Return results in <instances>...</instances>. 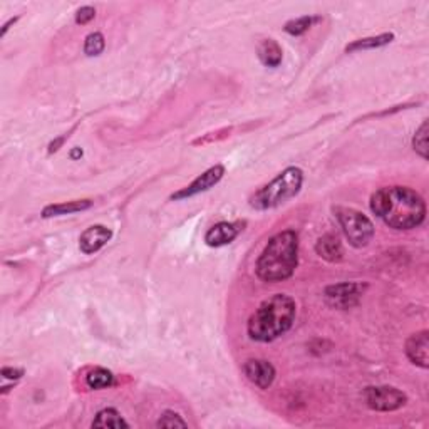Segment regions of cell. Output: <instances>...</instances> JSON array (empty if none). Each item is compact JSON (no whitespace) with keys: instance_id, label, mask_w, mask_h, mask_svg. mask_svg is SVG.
<instances>
[{"instance_id":"cell-1","label":"cell","mask_w":429,"mask_h":429,"mask_svg":"<svg viewBox=\"0 0 429 429\" xmlns=\"http://www.w3.org/2000/svg\"><path fill=\"white\" fill-rule=\"evenodd\" d=\"M371 210L394 230H412L426 218L423 196L407 186H386L371 196Z\"/></svg>"},{"instance_id":"cell-2","label":"cell","mask_w":429,"mask_h":429,"mask_svg":"<svg viewBox=\"0 0 429 429\" xmlns=\"http://www.w3.org/2000/svg\"><path fill=\"white\" fill-rule=\"evenodd\" d=\"M297 305L292 297L275 293L264 300L248 321V336L257 342H272L292 327L296 321Z\"/></svg>"},{"instance_id":"cell-3","label":"cell","mask_w":429,"mask_h":429,"mask_svg":"<svg viewBox=\"0 0 429 429\" xmlns=\"http://www.w3.org/2000/svg\"><path fill=\"white\" fill-rule=\"evenodd\" d=\"M299 264V236L285 230L272 236L257 260V275L264 282H284L292 277Z\"/></svg>"},{"instance_id":"cell-4","label":"cell","mask_w":429,"mask_h":429,"mask_svg":"<svg viewBox=\"0 0 429 429\" xmlns=\"http://www.w3.org/2000/svg\"><path fill=\"white\" fill-rule=\"evenodd\" d=\"M302 183H304V171L297 166H290L252 196L250 207L255 210H270V208L284 205L285 202L299 193Z\"/></svg>"},{"instance_id":"cell-5","label":"cell","mask_w":429,"mask_h":429,"mask_svg":"<svg viewBox=\"0 0 429 429\" xmlns=\"http://www.w3.org/2000/svg\"><path fill=\"white\" fill-rule=\"evenodd\" d=\"M334 213H336L337 222L341 223L346 238L353 247L362 248L373 240L374 225L364 213L347 207H336Z\"/></svg>"},{"instance_id":"cell-6","label":"cell","mask_w":429,"mask_h":429,"mask_svg":"<svg viewBox=\"0 0 429 429\" xmlns=\"http://www.w3.org/2000/svg\"><path fill=\"white\" fill-rule=\"evenodd\" d=\"M366 404L374 411L389 412L403 407L407 403V396L403 391L391 386H369L364 391Z\"/></svg>"},{"instance_id":"cell-7","label":"cell","mask_w":429,"mask_h":429,"mask_svg":"<svg viewBox=\"0 0 429 429\" xmlns=\"http://www.w3.org/2000/svg\"><path fill=\"white\" fill-rule=\"evenodd\" d=\"M364 290L366 285L357 284V282H342V284L329 285V287L325 289L324 296L330 307L347 310L359 304Z\"/></svg>"},{"instance_id":"cell-8","label":"cell","mask_w":429,"mask_h":429,"mask_svg":"<svg viewBox=\"0 0 429 429\" xmlns=\"http://www.w3.org/2000/svg\"><path fill=\"white\" fill-rule=\"evenodd\" d=\"M243 373L252 384L260 389H268L275 381V367L264 359H248L243 364Z\"/></svg>"},{"instance_id":"cell-9","label":"cell","mask_w":429,"mask_h":429,"mask_svg":"<svg viewBox=\"0 0 429 429\" xmlns=\"http://www.w3.org/2000/svg\"><path fill=\"white\" fill-rule=\"evenodd\" d=\"M223 175H225V168L222 165L211 166L210 170L205 171V173L200 175V177L191 183V185L183 188V190L178 191V193L171 195V198L183 200V198H190V196H195L198 193H203V191H208L210 188H213L216 183L223 178Z\"/></svg>"},{"instance_id":"cell-10","label":"cell","mask_w":429,"mask_h":429,"mask_svg":"<svg viewBox=\"0 0 429 429\" xmlns=\"http://www.w3.org/2000/svg\"><path fill=\"white\" fill-rule=\"evenodd\" d=\"M111 238L113 232L108 227H104V225H92L81 235L79 248L86 255H92V253L99 252Z\"/></svg>"},{"instance_id":"cell-11","label":"cell","mask_w":429,"mask_h":429,"mask_svg":"<svg viewBox=\"0 0 429 429\" xmlns=\"http://www.w3.org/2000/svg\"><path fill=\"white\" fill-rule=\"evenodd\" d=\"M406 354L412 364L428 369L429 367V336L428 330L412 334L406 342Z\"/></svg>"},{"instance_id":"cell-12","label":"cell","mask_w":429,"mask_h":429,"mask_svg":"<svg viewBox=\"0 0 429 429\" xmlns=\"http://www.w3.org/2000/svg\"><path fill=\"white\" fill-rule=\"evenodd\" d=\"M242 227H243V223H240V222L216 223L207 232L205 242L208 247H215V248L223 247V245L234 242L236 236H238L240 232H242Z\"/></svg>"},{"instance_id":"cell-13","label":"cell","mask_w":429,"mask_h":429,"mask_svg":"<svg viewBox=\"0 0 429 429\" xmlns=\"http://www.w3.org/2000/svg\"><path fill=\"white\" fill-rule=\"evenodd\" d=\"M316 252L317 255H321L322 259L327 261H341L344 257V250H342V243L339 242L336 235H324L317 240L316 243Z\"/></svg>"},{"instance_id":"cell-14","label":"cell","mask_w":429,"mask_h":429,"mask_svg":"<svg viewBox=\"0 0 429 429\" xmlns=\"http://www.w3.org/2000/svg\"><path fill=\"white\" fill-rule=\"evenodd\" d=\"M259 59L267 67H279L282 59H284V52H282L279 42H275L273 39L264 40L259 46Z\"/></svg>"},{"instance_id":"cell-15","label":"cell","mask_w":429,"mask_h":429,"mask_svg":"<svg viewBox=\"0 0 429 429\" xmlns=\"http://www.w3.org/2000/svg\"><path fill=\"white\" fill-rule=\"evenodd\" d=\"M92 207L91 200H77V202H67L59 203V205H49L42 210L44 218H51V216H60V215H71L76 211L88 210Z\"/></svg>"},{"instance_id":"cell-16","label":"cell","mask_w":429,"mask_h":429,"mask_svg":"<svg viewBox=\"0 0 429 429\" xmlns=\"http://www.w3.org/2000/svg\"><path fill=\"white\" fill-rule=\"evenodd\" d=\"M92 428H129V424L122 419V416L113 407L99 411L96 419L92 421Z\"/></svg>"},{"instance_id":"cell-17","label":"cell","mask_w":429,"mask_h":429,"mask_svg":"<svg viewBox=\"0 0 429 429\" xmlns=\"http://www.w3.org/2000/svg\"><path fill=\"white\" fill-rule=\"evenodd\" d=\"M394 40V34L389 32V34H381V35H374V38H366V39H359L354 40L353 44L346 47L347 52H355V51H366V49H378L382 46H387Z\"/></svg>"},{"instance_id":"cell-18","label":"cell","mask_w":429,"mask_h":429,"mask_svg":"<svg viewBox=\"0 0 429 429\" xmlns=\"http://www.w3.org/2000/svg\"><path fill=\"white\" fill-rule=\"evenodd\" d=\"M114 381V375L111 371L103 369V367H97L86 375V382L91 389H104V387H109Z\"/></svg>"},{"instance_id":"cell-19","label":"cell","mask_w":429,"mask_h":429,"mask_svg":"<svg viewBox=\"0 0 429 429\" xmlns=\"http://www.w3.org/2000/svg\"><path fill=\"white\" fill-rule=\"evenodd\" d=\"M104 47H106V40L101 32H92V34H89L84 40V54L89 57L99 56L101 52L104 51Z\"/></svg>"},{"instance_id":"cell-20","label":"cell","mask_w":429,"mask_h":429,"mask_svg":"<svg viewBox=\"0 0 429 429\" xmlns=\"http://www.w3.org/2000/svg\"><path fill=\"white\" fill-rule=\"evenodd\" d=\"M412 148L421 158H428V121H423V124L416 131L414 138H412Z\"/></svg>"},{"instance_id":"cell-21","label":"cell","mask_w":429,"mask_h":429,"mask_svg":"<svg viewBox=\"0 0 429 429\" xmlns=\"http://www.w3.org/2000/svg\"><path fill=\"white\" fill-rule=\"evenodd\" d=\"M314 20L316 19L310 17V15H305V17L290 20V22L285 24L284 29H285V32L290 35H302V34H305L310 27H312Z\"/></svg>"},{"instance_id":"cell-22","label":"cell","mask_w":429,"mask_h":429,"mask_svg":"<svg viewBox=\"0 0 429 429\" xmlns=\"http://www.w3.org/2000/svg\"><path fill=\"white\" fill-rule=\"evenodd\" d=\"M158 428H186V421L175 411H165L156 423Z\"/></svg>"},{"instance_id":"cell-23","label":"cell","mask_w":429,"mask_h":429,"mask_svg":"<svg viewBox=\"0 0 429 429\" xmlns=\"http://www.w3.org/2000/svg\"><path fill=\"white\" fill-rule=\"evenodd\" d=\"M94 17H96V10H94V7L86 6V7H81V9L76 12V22L81 24V26L89 24Z\"/></svg>"},{"instance_id":"cell-24","label":"cell","mask_w":429,"mask_h":429,"mask_svg":"<svg viewBox=\"0 0 429 429\" xmlns=\"http://www.w3.org/2000/svg\"><path fill=\"white\" fill-rule=\"evenodd\" d=\"M2 375L6 379H10V381H19V379L24 375V371L22 369H14V367H3Z\"/></svg>"},{"instance_id":"cell-25","label":"cell","mask_w":429,"mask_h":429,"mask_svg":"<svg viewBox=\"0 0 429 429\" xmlns=\"http://www.w3.org/2000/svg\"><path fill=\"white\" fill-rule=\"evenodd\" d=\"M81 156H83V149H81V148H74V149L71 151V158L72 159H77V158H81Z\"/></svg>"}]
</instances>
